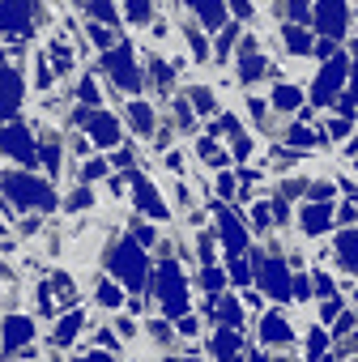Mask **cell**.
<instances>
[{
    "label": "cell",
    "mask_w": 358,
    "mask_h": 362,
    "mask_svg": "<svg viewBox=\"0 0 358 362\" xmlns=\"http://www.w3.org/2000/svg\"><path fill=\"white\" fill-rule=\"evenodd\" d=\"M0 188H5V197L22 209H56V188L47 184V179H39L35 170H5L0 175Z\"/></svg>",
    "instance_id": "6da1fadb"
},
{
    "label": "cell",
    "mask_w": 358,
    "mask_h": 362,
    "mask_svg": "<svg viewBox=\"0 0 358 362\" xmlns=\"http://www.w3.org/2000/svg\"><path fill=\"white\" fill-rule=\"evenodd\" d=\"M98 69H103V73H107V81H111L120 94H128V98H137V90H145V86H149V81H145V60H137L132 43H120L115 52L98 56Z\"/></svg>",
    "instance_id": "7a4b0ae2"
},
{
    "label": "cell",
    "mask_w": 358,
    "mask_h": 362,
    "mask_svg": "<svg viewBox=\"0 0 358 362\" xmlns=\"http://www.w3.org/2000/svg\"><path fill=\"white\" fill-rule=\"evenodd\" d=\"M154 294H158V303H162V315L171 320H184L188 315V277H184V269H179V260H158V273H154Z\"/></svg>",
    "instance_id": "3957f363"
},
{
    "label": "cell",
    "mask_w": 358,
    "mask_h": 362,
    "mask_svg": "<svg viewBox=\"0 0 358 362\" xmlns=\"http://www.w3.org/2000/svg\"><path fill=\"white\" fill-rule=\"evenodd\" d=\"M107 269L128 290H145V281H149V260H145V247L137 239H115L111 252H107Z\"/></svg>",
    "instance_id": "277c9868"
},
{
    "label": "cell",
    "mask_w": 358,
    "mask_h": 362,
    "mask_svg": "<svg viewBox=\"0 0 358 362\" xmlns=\"http://www.w3.org/2000/svg\"><path fill=\"white\" fill-rule=\"evenodd\" d=\"M345 81H350V56L341 52V56H333L328 64H320V73L311 77V90H307L311 111H316V107H337V98H341V90H345Z\"/></svg>",
    "instance_id": "5b68a950"
},
{
    "label": "cell",
    "mask_w": 358,
    "mask_h": 362,
    "mask_svg": "<svg viewBox=\"0 0 358 362\" xmlns=\"http://www.w3.org/2000/svg\"><path fill=\"white\" fill-rule=\"evenodd\" d=\"M350 26H354V9L350 0H316V18H311V30L320 39H350Z\"/></svg>",
    "instance_id": "8992f818"
},
{
    "label": "cell",
    "mask_w": 358,
    "mask_h": 362,
    "mask_svg": "<svg viewBox=\"0 0 358 362\" xmlns=\"http://www.w3.org/2000/svg\"><path fill=\"white\" fill-rule=\"evenodd\" d=\"M39 0H0V39H30L35 35ZM43 18V13H39Z\"/></svg>",
    "instance_id": "52a82bcc"
},
{
    "label": "cell",
    "mask_w": 358,
    "mask_h": 362,
    "mask_svg": "<svg viewBox=\"0 0 358 362\" xmlns=\"http://www.w3.org/2000/svg\"><path fill=\"white\" fill-rule=\"evenodd\" d=\"M256 281H260V294H269V298H277V303H286V298H290V286H294V277L286 273V260H282L277 252L256 256Z\"/></svg>",
    "instance_id": "ba28073f"
},
{
    "label": "cell",
    "mask_w": 358,
    "mask_h": 362,
    "mask_svg": "<svg viewBox=\"0 0 358 362\" xmlns=\"http://www.w3.org/2000/svg\"><path fill=\"white\" fill-rule=\"evenodd\" d=\"M0 153L13 158L18 166H35L39 162V149H35L30 124H0Z\"/></svg>",
    "instance_id": "9c48e42d"
},
{
    "label": "cell",
    "mask_w": 358,
    "mask_h": 362,
    "mask_svg": "<svg viewBox=\"0 0 358 362\" xmlns=\"http://www.w3.org/2000/svg\"><path fill=\"white\" fill-rule=\"evenodd\" d=\"M188 13H192V22H197L205 35H218V30H226V26L235 22L226 0H188Z\"/></svg>",
    "instance_id": "30bf717a"
},
{
    "label": "cell",
    "mask_w": 358,
    "mask_h": 362,
    "mask_svg": "<svg viewBox=\"0 0 358 362\" xmlns=\"http://www.w3.org/2000/svg\"><path fill=\"white\" fill-rule=\"evenodd\" d=\"M26 103V81L18 69H0V124H13V115Z\"/></svg>",
    "instance_id": "8fae6325"
},
{
    "label": "cell",
    "mask_w": 358,
    "mask_h": 362,
    "mask_svg": "<svg viewBox=\"0 0 358 362\" xmlns=\"http://www.w3.org/2000/svg\"><path fill=\"white\" fill-rule=\"evenodd\" d=\"M132 205H137L145 218H154V222H166V218H171L166 201L158 197V184H154V179H145V175H132Z\"/></svg>",
    "instance_id": "7c38bea8"
},
{
    "label": "cell",
    "mask_w": 358,
    "mask_h": 362,
    "mask_svg": "<svg viewBox=\"0 0 358 362\" xmlns=\"http://www.w3.org/2000/svg\"><path fill=\"white\" fill-rule=\"evenodd\" d=\"M269 107H273L277 115H303V111H307V90H303L299 81H273Z\"/></svg>",
    "instance_id": "4fadbf2b"
},
{
    "label": "cell",
    "mask_w": 358,
    "mask_h": 362,
    "mask_svg": "<svg viewBox=\"0 0 358 362\" xmlns=\"http://www.w3.org/2000/svg\"><path fill=\"white\" fill-rule=\"evenodd\" d=\"M214 214H218V230H222V243H226V256H243L248 252V226L239 214H226L222 201H214Z\"/></svg>",
    "instance_id": "5bb4252c"
},
{
    "label": "cell",
    "mask_w": 358,
    "mask_h": 362,
    "mask_svg": "<svg viewBox=\"0 0 358 362\" xmlns=\"http://www.w3.org/2000/svg\"><path fill=\"white\" fill-rule=\"evenodd\" d=\"M35 320L30 315H5L0 320V349L5 354H13V349H22L26 341H35Z\"/></svg>",
    "instance_id": "9a60e30c"
},
{
    "label": "cell",
    "mask_w": 358,
    "mask_h": 362,
    "mask_svg": "<svg viewBox=\"0 0 358 362\" xmlns=\"http://www.w3.org/2000/svg\"><path fill=\"white\" fill-rule=\"evenodd\" d=\"M333 222H337V209H333V205L311 201V205H303V209H299V230H303L307 239L328 235V230H333Z\"/></svg>",
    "instance_id": "2e32d148"
},
{
    "label": "cell",
    "mask_w": 358,
    "mask_h": 362,
    "mask_svg": "<svg viewBox=\"0 0 358 362\" xmlns=\"http://www.w3.org/2000/svg\"><path fill=\"white\" fill-rule=\"evenodd\" d=\"M124 119H128V128H132L141 141L158 132V111H154V103H145V98H128V103H124Z\"/></svg>",
    "instance_id": "e0dca14e"
},
{
    "label": "cell",
    "mask_w": 358,
    "mask_h": 362,
    "mask_svg": "<svg viewBox=\"0 0 358 362\" xmlns=\"http://www.w3.org/2000/svg\"><path fill=\"white\" fill-rule=\"evenodd\" d=\"M277 39H282V47L290 52V56H311L316 52V30L311 26H294V22H282L277 26Z\"/></svg>",
    "instance_id": "ac0fdd59"
},
{
    "label": "cell",
    "mask_w": 358,
    "mask_h": 362,
    "mask_svg": "<svg viewBox=\"0 0 358 362\" xmlns=\"http://www.w3.org/2000/svg\"><path fill=\"white\" fill-rule=\"evenodd\" d=\"M239 349H243V328H214L209 332V354L218 362H239Z\"/></svg>",
    "instance_id": "d6986e66"
},
{
    "label": "cell",
    "mask_w": 358,
    "mask_h": 362,
    "mask_svg": "<svg viewBox=\"0 0 358 362\" xmlns=\"http://www.w3.org/2000/svg\"><path fill=\"white\" fill-rule=\"evenodd\" d=\"M260 341L265 345H290L294 341V324L282 311H265L260 315Z\"/></svg>",
    "instance_id": "ffe728a7"
},
{
    "label": "cell",
    "mask_w": 358,
    "mask_h": 362,
    "mask_svg": "<svg viewBox=\"0 0 358 362\" xmlns=\"http://www.w3.org/2000/svg\"><path fill=\"white\" fill-rule=\"evenodd\" d=\"M333 252H337V269L350 273V277H358V230H354V226H345V230L333 239Z\"/></svg>",
    "instance_id": "44dd1931"
},
{
    "label": "cell",
    "mask_w": 358,
    "mask_h": 362,
    "mask_svg": "<svg viewBox=\"0 0 358 362\" xmlns=\"http://www.w3.org/2000/svg\"><path fill=\"white\" fill-rule=\"evenodd\" d=\"M154 22H158V5H154V0H124V26L149 30Z\"/></svg>",
    "instance_id": "7402d4cb"
},
{
    "label": "cell",
    "mask_w": 358,
    "mask_h": 362,
    "mask_svg": "<svg viewBox=\"0 0 358 362\" xmlns=\"http://www.w3.org/2000/svg\"><path fill=\"white\" fill-rule=\"evenodd\" d=\"M324 141H328V136H324V128H316V124H290V128H286V145H290V149H303V153H307V149H316V145H324Z\"/></svg>",
    "instance_id": "603a6c76"
},
{
    "label": "cell",
    "mask_w": 358,
    "mask_h": 362,
    "mask_svg": "<svg viewBox=\"0 0 358 362\" xmlns=\"http://www.w3.org/2000/svg\"><path fill=\"white\" fill-rule=\"evenodd\" d=\"M179 39L188 43V56L197 60V64H205V60H214L209 56V39H205V30L197 26V22H179Z\"/></svg>",
    "instance_id": "cb8c5ba5"
},
{
    "label": "cell",
    "mask_w": 358,
    "mask_h": 362,
    "mask_svg": "<svg viewBox=\"0 0 358 362\" xmlns=\"http://www.w3.org/2000/svg\"><path fill=\"white\" fill-rule=\"evenodd\" d=\"M81 328H86V311H81V307H73V311H64V315H60V324H56L52 341H56V345H69V341H77V337H81Z\"/></svg>",
    "instance_id": "d4e9b609"
},
{
    "label": "cell",
    "mask_w": 358,
    "mask_h": 362,
    "mask_svg": "<svg viewBox=\"0 0 358 362\" xmlns=\"http://www.w3.org/2000/svg\"><path fill=\"white\" fill-rule=\"evenodd\" d=\"M30 77H35V90H39V94H52V86H56V69H52V60H47L43 47H39L35 60H30Z\"/></svg>",
    "instance_id": "484cf974"
},
{
    "label": "cell",
    "mask_w": 358,
    "mask_h": 362,
    "mask_svg": "<svg viewBox=\"0 0 358 362\" xmlns=\"http://www.w3.org/2000/svg\"><path fill=\"white\" fill-rule=\"evenodd\" d=\"M226 281H231V273H226V269H218V264H201V273H197V286H201L209 298H222Z\"/></svg>",
    "instance_id": "4316f807"
},
{
    "label": "cell",
    "mask_w": 358,
    "mask_h": 362,
    "mask_svg": "<svg viewBox=\"0 0 358 362\" xmlns=\"http://www.w3.org/2000/svg\"><path fill=\"white\" fill-rule=\"evenodd\" d=\"M171 128L197 132V107L188 103V94H184V98H171Z\"/></svg>",
    "instance_id": "83f0119b"
},
{
    "label": "cell",
    "mask_w": 358,
    "mask_h": 362,
    "mask_svg": "<svg viewBox=\"0 0 358 362\" xmlns=\"http://www.w3.org/2000/svg\"><path fill=\"white\" fill-rule=\"evenodd\" d=\"M86 13H90V22H103L111 30L124 22V9H115V0H86Z\"/></svg>",
    "instance_id": "f1b7e54d"
},
{
    "label": "cell",
    "mask_w": 358,
    "mask_h": 362,
    "mask_svg": "<svg viewBox=\"0 0 358 362\" xmlns=\"http://www.w3.org/2000/svg\"><path fill=\"white\" fill-rule=\"evenodd\" d=\"M69 94H73L81 107H103V90H98V77H94V73H81Z\"/></svg>",
    "instance_id": "f546056e"
},
{
    "label": "cell",
    "mask_w": 358,
    "mask_h": 362,
    "mask_svg": "<svg viewBox=\"0 0 358 362\" xmlns=\"http://www.w3.org/2000/svg\"><path fill=\"white\" fill-rule=\"evenodd\" d=\"M226 158H235L231 149H222L218 141H209V136H197V162H205V166H214V170H222L226 166Z\"/></svg>",
    "instance_id": "4dcf8cb0"
},
{
    "label": "cell",
    "mask_w": 358,
    "mask_h": 362,
    "mask_svg": "<svg viewBox=\"0 0 358 362\" xmlns=\"http://www.w3.org/2000/svg\"><path fill=\"white\" fill-rule=\"evenodd\" d=\"M86 35H90V47H94L98 56H107V52H115V47H120L115 30H111V26H103V22H86Z\"/></svg>",
    "instance_id": "1f68e13d"
},
{
    "label": "cell",
    "mask_w": 358,
    "mask_h": 362,
    "mask_svg": "<svg viewBox=\"0 0 358 362\" xmlns=\"http://www.w3.org/2000/svg\"><path fill=\"white\" fill-rule=\"evenodd\" d=\"M184 94H188V103L197 107V115H214V111H218V94H214V86H188Z\"/></svg>",
    "instance_id": "d6a6232c"
},
{
    "label": "cell",
    "mask_w": 358,
    "mask_h": 362,
    "mask_svg": "<svg viewBox=\"0 0 358 362\" xmlns=\"http://www.w3.org/2000/svg\"><path fill=\"white\" fill-rule=\"evenodd\" d=\"M94 303H98L103 311H115V307H124V290H120L115 281H107V277H103V281L94 286Z\"/></svg>",
    "instance_id": "836d02e7"
},
{
    "label": "cell",
    "mask_w": 358,
    "mask_h": 362,
    "mask_svg": "<svg viewBox=\"0 0 358 362\" xmlns=\"http://www.w3.org/2000/svg\"><path fill=\"white\" fill-rule=\"evenodd\" d=\"M303 358H307V362L328 358V332H324V328H311V332L303 337Z\"/></svg>",
    "instance_id": "e575fe53"
},
{
    "label": "cell",
    "mask_w": 358,
    "mask_h": 362,
    "mask_svg": "<svg viewBox=\"0 0 358 362\" xmlns=\"http://www.w3.org/2000/svg\"><path fill=\"white\" fill-rule=\"evenodd\" d=\"M226 273H231V281H235V286H248V281L256 277V264H248V256H231Z\"/></svg>",
    "instance_id": "d590c367"
},
{
    "label": "cell",
    "mask_w": 358,
    "mask_h": 362,
    "mask_svg": "<svg viewBox=\"0 0 358 362\" xmlns=\"http://www.w3.org/2000/svg\"><path fill=\"white\" fill-rule=\"evenodd\" d=\"M354 124H358V119L328 115V119H324V136H328V141H341V136H350V132H354Z\"/></svg>",
    "instance_id": "8d00e7d4"
},
{
    "label": "cell",
    "mask_w": 358,
    "mask_h": 362,
    "mask_svg": "<svg viewBox=\"0 0 358 362\" xmlns=\"http://www.w3.org/2000/svg\"><path fill=\"white\" fill-rule=\"evenodd\" d=\"M226 5H231V18H235V22H243V26L260 22V18H256V0H226Z\"/></svg>",
    "instance_id": "74e56055"
},
{
    "label": "cell",
    "mask_w": 358,
    "mask_h": 362,
    "mask_svg": "<svg viewBox=\"0 0 358 362\" xmlns=\"http://www.w3.org/2000/svg\"><path fill=\"white\" fill-rule=\"evenodd\" d=\"M345 52H350V98L358 103V39H345Z\"/></svg>",
    "instance_id": "f35d334b"
},
{
    "label": "cell",
    "mask_w": 358,
    "mask_h": 362,
    "mask_svg": "<svg viewBox=\"0 0 358 362\" xmlns=\"http://www.w3.org/2000/svg\"><path fill=\"white\" fill-rule=\"evenodd\" d=\"M345 47H337V39H316V52H311V60H320V64H328L333 56H341Z\"/></svg>",
    "instance_id": "ab89813d"
},
{
    "label": "cell",
    "mask_w": 358,
    "mask_h": 362,
    "mask_svg": "<svg viewBox=\"0 0 358 362\" xmlns=\"http://www.w3.org/2000/svg\"><path fill=\"white\" fill-rule=\"evenodd\" d=\"M231 153H235L239 162H248V158L256 153V141H252L248 132H239V136H231Z\"/></svg>",
    "instance_id": "60d3db41"
},
{
    "label": "cell",
    "mask_w": 358,
    "mask_h": 362,
    "mask_svg": "<svg viewBox=\"0 0 358 362\" xmlns=\"http://www.w3.org/2000/svg\"><path fill=\"white\" fill-rule=\"evenodd\" d=\"M311 290H316V281H311L307 273H299V277H294V286H290V298H294V303H307V298H316Z\"/></svg>",
    "instance_id": "b9f144b4"
},
{
    "label": "cell",
    "mask_w": 358,
    "mask_h": 362,
    "mask_svg": "<svg viewBox=\"0 0 358 362\" xmlns=\"http://www.w3.org/2000/svg\"><path fill=\"white\" fill-rule=\"evenodd\" d=\"M175 35H179V30H171V22H166V18H158V22L149 26V43H158V47H162V43H171Z\"/></svg>",
    "instance_id": "7bdbcfd3"
},
{
    "label": "cell",
    "mask_w": 358,
    "mask_h": 362,
    "mask_svg": "<svg viewBox=\"0 0 358 362\" xmlns=\"http://www.w3.org/2000/svg\"><path fill=\"white\" fill-rule=\"evenodd\" d=\"M333 192H337V188L328 184V179H316V184H307V197H311V201H320V205H328V201H333Z\"/></svg>",
    "instance_id": "ee69618b"
},
{
    "label": "cell",
    "mask_w": 358,
    "mask_h": 362,
    "mask_svg": "<svg viewBox=\"0 0 358 362\" xmlns=\"http://www.w3.org/2000/svg\"><path fill=\"white\" fill-rule=\"evenodd\" d=\"M103 175H111V166H107V158H90V162L81 166V179H103Z\"/></svg>",
    "instance_id": "f6af8a7d"
},
{
    "label": "cell",
    "mask_w": 358,
    "mask_h": 362,
    "mask_svg": "<svg viewBox=\"0 0 358 362\" xmlns=\"http://www.w3.org/2000/svg\"><path fill=\"white\" fill-rule=\"evenodd\" d=\"M311 281H316V298H333V294H337L328 273H320V269H316V273H311Z\"/></svg>",
    "instance_id": "bcb514c9"
},
{
    "label": "cell",
    "mask_w": 358,
    "mask_h": 362,
    "mask_svg": "<svg viewBox=\"0 0 358 362\" xmlns=\"http://www.w3.org/2000/svg\"><path fill=\"white\" fill-rule=\"evenodd\" d=\"M252 222H256V230H273L269 222H273V205H256L252 209Z\"/></svg>",
    "instance_id": "7dc6e473"
},
{
    "label": "cell",
    "mask_w": 358,
    "mask_h": 362,
    "mask_svg": "<svg viewBox=\"0 0 358 362\" xmlns=\"http://www.w3.org/2000/svg\"><path fill=\"white\" fill-rule=\"evenodd\" d=\"M235 175H218V201H235Z\"/></svg>",
    "instance_id": "c3c4849f"
},
{
    "label": "cell",
    "mask_w": 358,
    "mask_h": 362,
    "mask_svg": "<svg viewBox=\"0 0 358 362\" xmlns=\"http://www.w3.org/2000/svg\"><path fill=\"white\" fill-rule=\"evenodd\" d=\"M90 205H94V192H90V188H77V192L69 197V209H90Z\"/></svg>",
    "instance_id": "681fc988"
},
{
    "label": "cell",
    "mask_w": 358,
    "mask_h": 362,
    "mask_svg": "<svg viewBox=\"0 0 358 362\" xmlns=\"http://www.w3.org/2000/svg\"><path fill=\"white\" fill-rule=\"evenodd\" d=\"M132 239H137L141 247H149V243H154V226H145V222H137V226H132Z\"/></svg>",
    "instance_id": "f907efd6"
},
{
    "label": "cell",
    "mask_w": 358,
    "mask_h": 362,
    "mask_svg": "<svg viewBox=\"0 0 358 362\" xmlns=\"http://www.w3.org/2000/svg\"><path fill=\"white\" fill-rule=\"evenodd\" d=\"M166 170H175V175H184V153H179V149H166Z\"/></svg>",
    "instance_id": "816d5d0a"
},
{
    "label": "cell",
    "mask_w": 358,
    "mask_h": 362,
    "mask_svg": "<svg viewBox=\"0 0 358 362\" xmlns=\"http://www.w3.org/2000/svg\"><path fill=\"white\" fill-rule=\"evenodd\" d=\"M175 332H179V337H188V341H192V337L201 332V324H197L192 315H184V320H179V328H175Z\"/></svg>",
    "instance_id": "f5cc1de1"
},
{
    "label": "cell",
    "mask_w": 358,
    "mask_h": 362,
    "mask_svg": "<svg viewBox=\"0 0 358 362\" xmlns=\"http://www.w3.org/2000/svg\"><path fill=\"white\" fill-rule=\"evenodd\" d=\"M149 337H154V341H171V324H166V320H154V324H149Z\"/></svg>",
    "instance_id": "db71d44e"
},
{
    "label": "cell",
    "mask_w": 358,
    "mask_h": 362,
    "mask_svg": "<svg viewBox=\"0 0 358 362\" xmlns=\"http://www.w3.org/2000/svg\"><path fill=\"white\" fill-rule=\"evenodd\" d=\"M73 362H115V358H111V349H90V354H81Z\"/></svg>",
    "instance_id": "11a10c76"
},
{
    "label": "cell",
    "mask_w": 358,
    "mask_h": 362,
    "mask_svg": "<svg viewBox=\"0 0 358 362\" xmlns=\"http://www.w3.org/2000/svg\"><path fill=\"white\" fill-rule=\"evenodd\" d=\"M337 222H341V226L358 222V209H354V205H337Z\"/></svg>",
    "instance_id": "9f6ffc18"
},
{
    "label": "cell",
    "mask_w": 358,
    "mask_h": 362,
    "mask_svg": "<svg viewBox=\"0 0 358 362\" xmlns=\"http://www.w3.org/2000/svg\"><path fill=\"white\" fill-rule=\"evenodd\" d=\"M320 315H324V320H341V303H337V298H328V303L320 307Z\"/></svg>",
    "instance_id": "6f0895ef"
},
{
    "label": "cell",
    "mask_w": 358,
    "mask_h": 362,
    "mask_svg": "<svg viewBox=\"0 0 358 362\" xmlns=\"http://www.w3.org/2000/svg\"><path fill=\"white\" fill-rule=\"evenodd\" d=\"M115 328H120V337H124V341H132V337H137V324H132V320H124V315L115 320Z\"/></svg>",
    "instance_id": "680465c9"
},
{
    "label": "cell",
    "mask_w": 358,
    "mask_h": 362,
    "mask_svg": "<svg viewBox=\"0 0 358 362\" xmlns=\"http://www.w3.org/2000/svg\"><path fill=\"white\" fill-rule=\"evenodd\" d=\"M111 162H115L120 170H128V166H132V149H115V158H111Z\"/></svg>",
    "instance_id": "91938a15"
},
{
    "label": "cell",
    "mask_w": 358,
    "mask_h": 362,
    "mask_svg": "<svg viewBox=\"0 0 358 362\" xmlns=\"http://www.w3.org/2000/svg\"><path fill=\"white\" fill-rule=\"evenodd\" d=\"M345 153H350V158H358V136H354V141L345 145Z\"/></svg>",
    "instance_id": "94428289"
},
{
    "label": "cell",
    "mask_w": 358,
    "mask_h": 362,
    "mask_svg": "<svg viewBox=\"0 0 358 362\" xmlns=\"http://www.w3.org/2000/svg\"><path fill=\"white\" fill-rule=\"evenodd\" d=\"M320 362H333V358H320Z\"/></svg>",
    "instance_id": "6125c7cd"
},
{
    "label": "cell",
    "mask_w": 358,
    "mask_h": 362,
    "mask_svg": "<svg viewBox=\"0 0 358 362\" xmlns=\"http://www.w3.org/2000/svg\"><path fill=\"white\" fill-rule=\"evenodd\" d=\"M354 22H358V9H354Z\"/></svg>",
    "instance_id": "be15d7a7"
},
{
    "label": "cell",
    "mask_w": 358,
    "mask_h": 362,
    "mask_svg": "<svg viewBox=\"0 0 358 362\" xmlns=\"http://www.w3.org/2000/svg\"><path fill=\"white\" fill-rule=\"evenodd\" d=\"M0 235H5V226H0Z\"/></svg>",
    "instance_id": "e7e4bbea"
}]
</instances>
